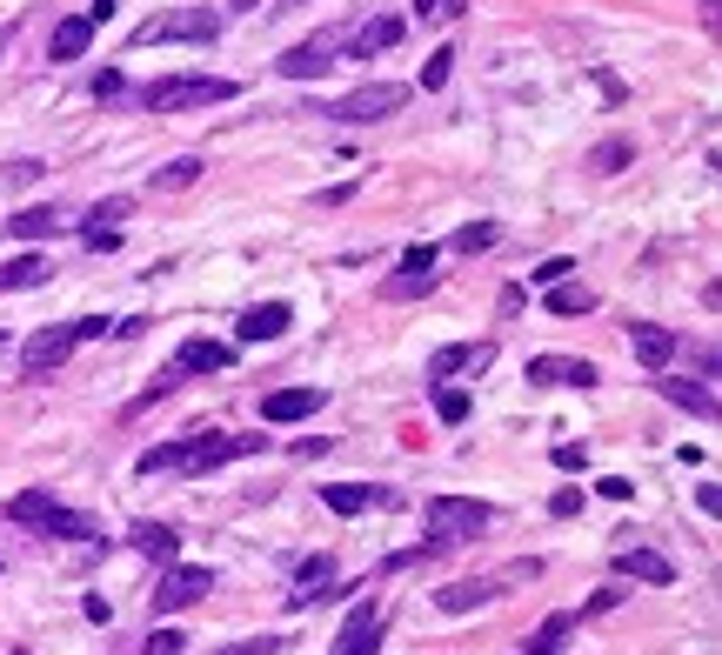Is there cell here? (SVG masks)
<instances>
[{
	"mask_svg": "<svg viewBox=\"0 0 722 655\" xmlns=\"http://www.w3.org/2000/svg\"><path fill=\"white\" fill-rule=\"evenodd\" d=\"M221 34V14H208V8H181V14H154V21H141L134 27V47H160V41H214Z\"/></svg>",
	"mask_w": 722,
	"mask_h": 655,
	"instance_id": "obj_5",
	"label": "cell"
},
{
	"mask_svg": "<svg viewBox=\"0 0 722 655\" xmlns=\"http://www.w3.org/2000/svg\"><path fill=\"white\" fill-rule=\"evenodd\" d=\"M375 642H381V609H375V602H362V609L342 622L335 655H375Z\"/></svg>",
	"mask_w": 722,
	"mask_h": 655,
	"instance_id": "obj_16",
	"label": "cell"
},
{
	"mask_svg": "<svg viewBox=\"0 0 722 655\" xmlns=\"http://www.w3.org/2000/svg\"><path fill=\"white\" fill-rule=\"evenodd\" d=\"M496 362V342H455V348H435L429 355V381H448V375H475Z\"/></svg>",
	"mask_w": 722,
	"mask_h": 655,
	"instance_id": "obj_11",
	"label": "cell"
},
{
	"mask_svg": "<svg viewBox=\"0 0 722 655\" xmlns=\"http://www.w3.org/2000/svg\"><path fill=\"white\" fill-rule=\"evenodd\" d=\"M615 568H622L629 582H649V589H669V582H676V562L656 555V548H642V542H629V548L615 555Z\"/></svg>",
	"mask_w": 722,
	"mask_h": 655,
	"instance_id": "obj_12",
	"label": "cell"
},
{
	"mask_svg": "<svg viewBox=\"0 0 722 655\" xmlns=\"http://www.w3.org/2000/svg\"><path fill=\"white\" fill-rule=\"evenodd\" d=\"M275 648H281V642L262 635V642H234V648H221V655H275Z\"/></svg>",
	"mask_w": 722,
	"mask_h": 655,
	"instance_id": "obj_43",
	"label": "cell"
},
{
	"mask_svg": "<svg viewBox=\"0 0 722 655\" xmlns=\"http://www.w3.org/2000/svg\"><path fill=\"white\" fill-rule=\"evenodd\" d=\"M47 281V262L41 255H14L8 268H0V288H8V295H21V288H41Z\"/></svg>",
	"mask_w": 722,
	"mask_h": 655,
	"instance_id": "obj_24",
	"label": "cell"
},
{
	"mask_svg": "<svg viewBox=\"0 0 722 655\" xmlns=\"http://www.w3.org/2000/svg\"><path fill=\"white\" fill-rule=\"evenodd\" d=\"M47 175V160H8V168H0V181H41Z\"/></svg>",
	"mask_w": 722,
	"mask_h": 655,
	"instance_id": "obj_39",
	"label": "cell"
},
{
	"mask_svg": "<svg viewBox=\"0 0 722 655\" xmlns=\"http://www.w3.org/2000/svg\"><path fill=\"white\" fill-rule=\"evenodd\" d=\"M201 596H214V568L208 562H168V576H160V589H154V615H175V609H188Z\"/></svg>",
	"mask_w": 722,
	"mask_h": 655,
	"instance_id": "obj_6",
	"label": "cell"
},
{
	"mask_svg": "<svg viewBox=\"0 0 722 655\" xmlns=\"http://www.w3.org/2000/svg\"><path fill=\"white\" fill-rule=\"evenodd\" d=\"M429 288H435V248H429V241H415V248L401 255V268L381 281V295H388V301H415V295H429Z\"/></svg>",
	"mask_w": 722,
	"mask_h": 655,
	"instance_id": "obj_8",
	"label": "cell"
},
{
	"mask_svg": "<svg viewBox=\"0 0 722 655\" xmlns=\"http://www.w3.org/2000/svg\"><path fill=\"white\" fill-rule=\"evenodd\" d=\"M702 8H722V0H702Z\"/></svg>",
	"mask_w": 722,
	"mask_h": 655,
	"instance_id": "obj_47",
	"label": "cell"
},
{
	"mask_svg": "<svg viewBox=\"0 0 722 655\" xmlns=\"http://www.w3.org/2000/svg\"><path fill=\"white\" fill-rule=\"evenodd\" d=\"M615 602H622V589H596V596H589V615H602V609H615Z\"/></svg>",
	"mask_w": 722,
	"mask_h": 655,
	"instance_id": "obj_45",
	"label": "cell"
},
{
	"mask_svg": "<svg viewBox=\"0 0 722 655\" xmlns=\"http://www.w3.org/2000/svg\"><path fill=\"white\" fill-rule=\"evenodd\" d=\"M234 8H241V14H255V8H262V0H234Z\"/></svg>",
	"mask_w": 722,
	"mask_h": 655,
	"instance_id": "obj_46",
	"label": "cell"
},
{
	"mask_svg": "<svg viewBox=\"0 0 722 655\" xmlns=\"http://www.w3.org/2000/svg\"><path fill=\"white\" fill-rule=\"evenodd\" d=\"M234 362V348L227 342H208V335H195V342H181V355H175V375H221Z\"/></svg>",
	"mask_w": 722,
	"mask_h": 655,
	"instance_id": "obj_17",
	"label": "cell"
},
{
	"mask_svg": "<svg viewBox=\"0 0 722 655\" xmlns=\"http://www.w3.org/2000/svg\"><path fill=\"white\" fill-rule=\"evenodd\" d=\"M395 41H401V21H395V14H381V21H368V27L348 34L355 54H381V47H395Z\"/></svg>",
	"mask_w": 722,
	"mask_h": 655,
	"instance_id": "obj_23",
	"label": "cell"
},
{
	"mask_svg": "<svg viewBox=\"0 0 722 655\" xmlns=\"http://www.w3.org/2000/svg\"><path fill=\"white\" fill-rule=\"evenodd\" d=\"M522 655H542V648H522Z\"/></svg>",
	"mask_w": 722,
	"mask_h": 655,
	"instance_id": "obj_48",
	"label": "cell"
},
{
	"mask_svg": "<svg viewBox=\"0 0 722 655\" xmlns=\"http://www.w3.org/2000/svg\"><path fill=\"white\" fill-rule=\"evenodd\" d=\"M88 47H95V21H88V14H67V21L47 34V54H54V60H80Z\"/></svg>",
	"mask_w": 722,
	"mask_h": 655,
	"instance_id": "obj_20",
	"label": "cell"
},
{
	"mask_svg": "<svg viewBox=\"0 0 722 655\" xmlns=\"http://www.w3.org/2000/svg\"><path fill=\"white\" fill-rule=\"evenodd\" d=\"M569 275H576V262H569V255H555V262H542L529 281H535V288H555V281H569Z\"/></svg>",
	"mask_w": 722,
	"mask_h": 655,
	"instance_id": "obj_35",
	"label": "cell"
},
{
	"mask_svg": "<svg viewBox=\"0 0 722 655\" xmlns=\"http://www.w3.org/2000/svg\"><path fill=\"white\" fill-rule=\"evenodd\" d=\"M348 47V34L342 27H329V34H314V41H301V47H288L275 67L288 74V80H321V74H329L335 67V54Z\"/></svg>",
	"mask_w": 722,
	"mask_h": 655,
	"instance_id": "obj_7",
	"label": "cell"
},
{
	"mask_svg": "<svg viewBox=\"0 0 722 655\" xmlns=\"http://www.w3.org/2000/svg\"><path fill=\"white\" fill-rule=\"evenodd\" d=\"M181 455H188L181 442H160V448H147V455H141V475H175V468H181Z\"/></svg>",
	"mask_w": 722,
	"mask_h": 655,
	"instance_id": "obj_32",
	"label": "cell"
},
{
	"mask_svg": "<svg viewBox=\"0 0 722 655\" xmlns=\"http://www.w3.org/2000/svg\"><path fill=\"white\" fill-rule=\"evenodd\" d=\"M127 542H134L147 562H160V568H168V562L181 555V535H175L168 522H134V529H127Z\"/></svg>",
	"mask_w": 722,
	"mask_h": 655,
	"instance_id": "obj_19",
	"label": "cell"
},
{
	"mask_svg": "<svg viewBox=\"0 0 722 655\" xmlns=\"http://www.w3.org/2000/svg\"><path fill=\"white\" fill-rule=\"evenodd\" d=\"M676 408H689V415H715V395L709 388H696V381H656Z\"/></svg>",
	"mask_w": 722,
	"mask_h": 655,
	"instance_id": "obj_29",
	"label": "cell"
},
{
	"mask_svg": "<svg viewBox=\"0 0 722 655\" xmlns=\"http://www.w3.org/2000/svg\"><path fill=\"white\" fill-rule=\"evenodd\" d=\"M448 248H455V255H481V248H496V221H468V227H455V234H448Z\"/></svg>",
	"mask_w": 722,
	"mask_h": 655,
	"instance_id": "obj_30",
	"label": "cell"
},
{
	"mask_svg": "<svg viewBox=\"0 0 722 655\" xmlns=\"http://www.w3.org/2000/svg\"><path fill=\"white\" fill-rule=\"evenodd\" d=\"M435 415H442L448 429H455V422H468V395H462V388H442V395H435Z\"/></svg>",
	"mask_w": 722,
	"mask_h": 655,
	"instance_id": "obj_33",
	"label": "cell"
},
{
	"mask_svg": "<svg viewBox=\"0 0 722 655\" xmlns=\"http://www.w3.org/2000/svg\"><path fill=\"white\" fill-rule=\"evenodd\" d=\"M241 88L227 74H168V80H147V88H141V108L147 114H181V108H221Z\"/></svg>",
	"mask_w": 722,
	"mask_h": 655,
	"instance_id": "obj_1",
	"label": "cell"
},
{
	"mask_svg": "<svg viewBox=\"0 0 722 655\" xmlns=\"http://www.w3.org/2000/svg\"><path fill=\"white\" fill-rule=\"evenodd\" d=\"M67 355H74V335H67V328H41V335L21 348V381H47Z\"/></svg>",
	"mask_w": 722,
	"mask_h": 655,
	"instance_id": "obj_9",
	"label": "cell"
},
{
	"mask_svg": "<svg viewBox=\"0 0 722 655\" xmlns=\"http://www.w3.org/2000/svg\"><path fill=\"white\" fill-rule=\"evenodd\" d=\"M321 401H329L321 388H281V395H268V401H262V422H308Z\"/></svg>",
	"mask_w": 722,
	"mask_h": 655,
	"instance_id": "obj_18",
	"label": "cell"
},
{
	"mask_svg": "<svg viewBox=\"0 0 722 655\" xmlns=\"http://www.w3.org/2000/svg\"><path fill=\"white\" fill-rule=\"evenodd\" d=\"M67 335H74V342H101V335H108V321H101V314H88V321H67Z\"/></svg>",
	"mask_w": 722,
	"mask_h": 655,
	"instance_id": "obj_41",
	"label": "cell"
},
{
	"mask_svg": "<svg viewBox=\"0 0 722 655\" xmlns=\"http://www.w3.org/2000/svg\"><path fill=\"white\" fill-rule=\"evenodd\" d=\"M529 381H542V388H596L602 375H596V362H582V355H535V362H529Z\"/></svg>",
	"mask_w": 722,
	"mask_h": 655,
	"instance_id": "obj_10",
	"label": "cell"
},
{
	"mask_svg": "<svg viewBox=\"0 0 722 655\" xmlns=\"http://www.w3.org/2000/svg\"><path fill=\"white\" fill-rule=\"evenodd\" d=\"M489 529V502H462V496H435L429 502V542L435 548H455L468 535Z\"/></svg>",
	"mask_w": 722,
	"mask_h": 655,
	"instance_id": "obj_4",
	"label": "cell"
},
{
	"mask_svg": "<svg viewBox=\"0 0 722 655\" xmlns=\"http://www.w3.org/2000/svg\"><path fill=\"white\" fill-rule=\"evenodd\" d=\"M8 515H14V522H27V529H41V535H54V542H95V535H101V522H95V515L60 509L54 496H41V488L14 496V502H8Z\"/></svg>",
	"mask_w": 722,
	"mask_h": 655,
	"instance_id": "obj_2",
	"label": "cell"
},
{
	"mask_svg": "<svg viewBox=\"0 0 722 655\" xmlns=\"http://www.w3.org/2000/svg\"><path fill=\"white\" fill-rule=\"evenodd\" d=\"M555 468H569V475L589 468V448H582V442H562V448H555Z\"/></svg>",
	"mask_w": 722,
	"mask_h": 655,
	"instance_id": "obj_40",
	"label": "cell"
},
{
	"mask_svg": "<svg viewBox=\"0 0 722 655\" xmlns=\"http://www.w3.org/2000/svg\"><path fill=\"white\" fill-rule=\"evenodd\" d=\"M127 214H134V201H127V195H108V201H95V214H88V227H80V234H95V227H101V234H121Z\"/></svg>",
	"mask_w": 722,
	"mask_h": 655,
	"instance_id": "obj_28",
	"label": "cell"
},
{
	"mask_svg": "<svg viewBox=\"0 0 722 655\" xmlns=\"http://www.w3.org/2000/svg\"><path fill=\"white\" fill-rule=\"evenodd\" d=\"M8 227H14L21 241H47V234H60V208H21Z\"/></svg>",
	"mask_w": 722,
	"mask_h": 655,
	"instance_id": "obj_27",
	"label": "cell"
},
{
	"mask_svg": "<svg viewBox=\"0 0 722 655\" xmlns=\"http://www.w3.org/2000/svg\"><path fill=\"white\" fill-rule=\"evenodd\" d=\"M496 596H502L496 576H468V582H448V589L435 596V609H442V615H468V609H489Z\"/></svg>",
	"mask_w": 722,
	"mask_h": 655,
	"instance_id": "obj_15",
	"label": "cell"
},
{
	"mask_svg": "<svg viewBox=\"0 0 722 655\" xmlns=\"http://www.w3.org/2000/svg\"><path fill=\"white\" fill-rule=\"evenodd\" d=\"M201 175H208V160H201V154H181V160H168V168H154V188H160V195H181V188H195Z\"/></svg>",
	"mask_w": 722,
	"mask_h": 655,
	"instance_id": "obj_22",
	"label": "cell"
},
{
	"mask_svg": "<svg viewBox=\"0 0 722 655\" xmlns=\"http://www.w3.org/2000/svg\"><path fill=\"white\" fill-rule=\"evenodd\" d=\"M582 509V488H555V496H548V515H562V522H569Z\"/></svg>",
	"mask_w": 722,
	"mask_h": 655,
	"instance_id": "obj_38",
	"label": "cell"
},
{
	"mask_svg": "<svg viewBox=\"0 0 722 655\" xmlns=\"http://www.w3.org/2000/svg\"><path fill=\"white\" fill-rule=\"evenodd\" d=\"M596 308V288H576V281H555L548 288V314H562V321H569V314H589Z\"/></svg>",
	"mask_w": 722,
	"mask_h": 655,
	"instance_id": "obj_26",
	"label": "cell"
},
{
	"mask_svg": "<svg viewBox=\"0 0 722 655\" xmlns=\"http://www.w3.org/2000/svg\"><path fill=\"white\" fill-rule=\"evenodd\" d=\"M288 321H295L288 301H262V308H248L234 321V342H275V335H288Z\"/></svg>",
	"mask_w": 722,
	"mask_h": 655,
	"instance_id": "obj_14",
	"label": "cell"
},
{
	"mask_svg": "<svg viewBox=\"0 0 722 655\" xmlns=\"http://www.w3.org/2000/svg\"><path fill=\"white\" fill-rule=\"evenodd\" d=\"M448 67H455V54H448V47H435V54H429V67H422V88H429V95H435V88H448Z\"/></svg>",
	"mask_w": 722,
	"mask_h": 655,
	"instance_id": "obj_34",
	"label": "cell"
},
{
	"mask_svg": "<svg viewBox=\"0 0 722 655\" xmlns=\"http://www.w3.org/2000/svg\"><path fill=\"white\" fill-rule=\"evenodd\" d=\"M696 502H702V515H722V488H715V481H702V488H696Z\"/></svg>",
	"mask_w": 722,
	"mask_h": 655,
	"instance_id": "obj_44",
	"label": "cell"
},
{
	"mask_svg": "<svg viewBox=\"0 0 722 655\" xmlns=\"http://www.w3.org/2000/svg\"><path fill=\"white\" fill-rule=\"evenodd\" d=\"M401 101H409V88H401V80H368V88H355V95L329 101L321 114H329V121H348V127H368V121H388Z\"/></svg>",
	"mask_w": 722,
	"mask_h": 655,
	"instance_id": "obj_3",
	"label": "cell"
},
{
	"mask_svg": "<svg viewBox=\"0 0 722 655\" xmlns=\"http://www.w3.org/2000/svg\"><path fill=\"white\" fill-rule=\"evenodd\" d=\"M629 348H635V362H642V368H669L682 342H676V328H656V321H635V328H629Z\"/></svg>",
	"mask_w": 722,
	"mask_h": 655,
	"instance_id": "obj_13",
	"label": "cell"
},
{
	"mask_svg": "<svg viewBox=\"0 0 722 655\" xmlns=\"http://www.w3.org/2000/svg\"><path fill=\"white\" fill-rule=\"evenodd\" d=\"M321 502H329L335 515H362L368 502H395L388 488H362V481H335V488H321Z\"/></svg>",
	"mask_w": 722,
	"mask_h": 655,
	"instance_id": "obj_21",
	"label": "cell"
},
{
	"mask_svg": "<svg viewBox=\"0 0 722 655\" xmlns=\"http://www.w3.org/2000/svg\"><path fill=\"white\" fill-rule=\"evenodd\" d=\"M596 496H609V502H629V496H635V481H622V475H602V481H596Z\"/></svg>",
	"mask_w": 722,
	"mask_h": 655,
	"instance_id": "obj_42",
	"label": "cell"
},
{
	"mask_svg": "<svg viewBox=\"0 0 722 655\" xmlns=\"http://www.w3.org/2000/svg\"><path fill=\"white\" fill-rule=\"evenodd\" d=\"M462 8H468V0H415V14H422V21H455Z\"/></svg>",
	"mask_w": 722,
	"mask_h": 655,
	"instance_id": "obj_37",
	"label": "cell"
},
{
	"mask_svg": "<svg viewBox=\"0 0 722 655\" xmlns=\"http://www.w3.org/2000/svg\"><path fill=\"white\" fill-rule=\"evenodd\" d=\"M181 648H188V642H181L175 629H154V635L141 642V655H181Z\"/></svg>",
	"mask_w": 722,
	"mask_h": 655,
	"instance_id": "obj_36",
	"label": "cell"
},
{
	"mask_svg": "<svg viewBox=\"0 0 722 655\" xmlns=\"http://www.w3.org/2000/svg\"><path fill=\"white\" fill-rule=\"evenodd\" d=\"M569 629H576V615H548V622L535 629V642H529V648H542V655H562V642H569Z\"/></svg>",
	"mask_w": 722,
	"mask_h": 655,
	"instance_id": "obj_31",
	"label": "cell"
},
{
	"mask_svg": "<svg viewBox=\"0 0 722 655\" xmlns=\"http://www.w3.org/2000/svg\"><path fill=\"white\" fill-rule=\"evenodd\" d=\"M629 160H635V141H622V134H615V141H596V147H589V168H596V175H622Z\"/></svg>",
	"mask_w": 722,
	"mask_h": 655,
	"instance_id": "obj_25",
	"label": "cell"
}]
</instances>
